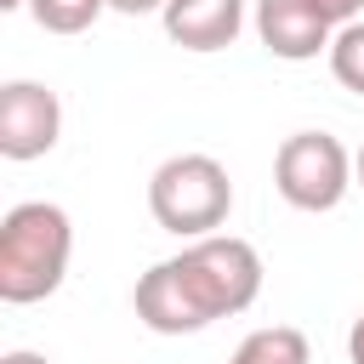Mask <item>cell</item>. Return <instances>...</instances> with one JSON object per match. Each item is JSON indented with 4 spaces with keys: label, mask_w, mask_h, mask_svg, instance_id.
Instances as JSON below:
<instances>
[{
    "label": "cell",
    "mask_w": 364,
    "mask_h": 364,
    "mask_svg": "<svg viewBox=\"0 0 364 364\" xmlns=\"http://www.w3.org/2000/svg\"><path fill=\"white\" fill-rule=\"evenodd\" d=\"M353 176H358V188H364V148L353 154Z\"/></svg>",
    "instance_id": "9a60e30c"
},
{
    "label": "cell",
    "mask_w": 364,
    "mask_h": 364,
    "mask_svg": "<svg viewBox=\"0 0 364 364\" xmlns=\"http://www.w3.org/2000/svg\"><path fill=\"white\" fill-rule=\"evenodd\" d=\"M74 256V222L51 199H23L0 216V301L28 307L57 296Z\"/></svg>",
    "instance_id": "7a4b0ae2"
},
{
    "label": "cell",
    "mask_w": 364,
    "mask_h": 364,
    "mask_svg": "<svg viewBox=\"0 0 364 364\" xmlns=\"http://www.w3.org/2000/svg\"><path fill=\"white\" fill-rule=\"evenodd\" d=\"M63 136V102L40 80H6L0 85V154L11 165H28L51 154Z\"/></svg>",
    "instance_id": "5b68a950"
},
{
    "label": "cell",
    "mask_w": 364,
    "mask_h": 364,
    "mask_svg": "<svg viewBox=\"0 0 364 364\" xmlns=\"http://www.w3.org/2000/svg\"><path fill=\"white\" fill-rule=\"evenodd\" d=\"M102 11H108V0H28V17L46 34H85Z\"/></svg>",
    "instance_id": "9c48e42d"
},
{
    "label": "cell",
    "mask_w": 364,
    "mask_h": 364,
    "mask_svg": "<svg viewBox=\"0 0 364 364\" xmlns=\"http://www.w3.org/2000/svg\"><path fill=\"white\" fill-rule=\"evenodd\" d=\"M330 74H336V85H347L353 97H364V17L358 23H347V28H336V40H330Z\"/></svg>",
    "instance_id": "30bf717a"
},
{
    "label": "cell",
    "mask_w": 364,
    "mask_h": 364,
    "mask_svg": "<svg viewBox=\"0 0 364 364\" xmlns=\"http://www.w3.org/2000/svg\"><path fill=\"white\" fill-rule=\"evenodd\" d=\"M0 6H6V11H28V0H0Z\"/></svg>",
    "instance_id": "2e32d148"
},
{
    "label": "cell",
    "mask_w": 364,
    "mask_h": 364,
    "mask_svg": "<svg viewBox=\"0 0 364 364\" xmlns=\"http://www.w3.org/2000/svg\"><path fill=\"white\" fill-rule=\"evenodd\" d=\"M250 23H256V40L279 63H313L336 40V28L324 23L313 0H250Z\"/></svg>",
    "instance_id": "8992f818"
},
{
    "label": "cell",
    "mask_w": 364,
    "mask_h": 364,
    "mask_svg": "<svg viewBox=\"0 0 364 364\" xmlns=\"http://www.w3.org/2000/svg\"><path fill=\"white\" fill-rule=\"evenodd\" d=\"M0 364H51V358H46V353H28V347H17V353H6Z\"/></svg>",
    "instance_id": "5bb4252c"
},
{
    "label": "cell",
    "mask_w": 364,
    "mask_h": 364,
    "mask_svg": "<svg viewBox=\"0 0 364 364\" xmlns=\"http://www.w3.org/2000/svg\"><path fill=\"white\" fill-rule=\"evenodd\" d=\"M148 210L176 239H205L233 216V182L216 154H171L148 176Z\"/></svg>",
    "instance_id": "3957f363"
},
{
    "label": "cell",
    "mask_w": 364,
    "mask_h": 364,
    "mask_svg": "<svg viewBox=\"0 0 364 364\" xmlns=\"http://www.w3.org/2000/svg\"><path fill=\"white\" fill-rule=\"evenodd\" d=\"M228 364H307V336L296 324H262L233 347Z\"/></svg>",
    "instance_id": "ba28073f"
},
{
    "label": "cell",
    "mask_w": 364,
    "mask_h": 364,
    "mask_svg": "<svg viewBox=\"0 0 364 364\" xmlns=\"http://www.w3.org/2000/svg\"><path fill=\"white\" fill-rule=\"evenodd\" d=\"M171 0H108V11H119V17H148V11H165Z\"/></svg>",
    "instance_id": "7c38bea8"
},
{
    "label": "cell",
    "mask_w": 364,
    "mask_h": 364,
    "mask_svg": "<svg viewBox=\"0 0 364 364\" xmlns=\"http://www.w3.org/2000/svg\"><path fill=\"white\" fill-rule=\"evenodd\" d=\"M347 358L353 364H364V313L353 318V330H347Z\"/></svg>",
    "instance_id": "4fadbf2b"
},
{
    "label": "cell",
    "mask_w": 364,
    "mask_h": 364,
    "mask_svg": "<svg viewBox=\"0 0 364 364\" xmlns=\"http://www.w3.org/2000/svg\"><path fill=\"white\" fill-rule=\"evenodd\" d=\"M318 11H324V23L330 28H347V23H358L364 17V0H313Z\"/></svg>",
    "instance_id": "8fae6325"
},
{
    "label": "cell",
    "mask_w": 364,
    "mask_h": 364,
    "mask_svg": "<svg viewBox=\"0 0 364 364\" xmlns=\"http://www.w3.org/2000/svg\"><path fill=\"white\" fill-rule=\"evenodd\" d=\"M353 182H358L353 176V154L330 131H296L273 154V188H279V199L290 210H307V216L336 210Z\"/></svg>",
    "instance_id": "277c9868"
},
{
    "label": "cell",
    "mask_w": 364,
    "mask_h": 364,
    "mask_svg": "<svg viewBox=\"0 0 364 364\" xmlns=\"http://www.w3.org/2000/svg\"><path fill=\"white\" fill-rule=\"evenodd\" d=\"M256 296H262L256 245L239 233H205L188 239L176 256L154 262L136 279L131 307L154 336H199L205 324L245 313Z\"/></svg>",
    "instance_id": "6da1fadb"
},
{
    "label": "cell",
    "mask_w": 364,
    "mask_h": 364,
    "mask_svg": "<svg viewBox=\"0 0 364 364\" xmlns=\"http://www.w3.org/2000/svg\"><path fill=\"white\" fill-rule=\"evenodd\" d=\"M245 17H250V0H171L159 11L171 46H182V51H222V46H233Z\"/></svg>",
    "instance_id": "52a82bcc"
}]
</instances>
